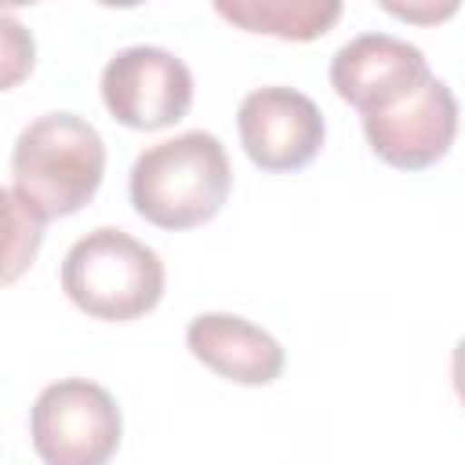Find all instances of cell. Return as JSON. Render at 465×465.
Listing matches in <instances>:
<instances>
[{
	"label": "cell",
	"mask_w": 465,
	"mask_h": 465,
	"mask_svg": "<svg viewBox=\"0 0 465 465\" xmlns=\"http://www.w3.org/2000/svg\"><path fill=\"white\" fill-rule=\"evenodd\" d=\"M232 189L225 145L211 131H185L138 153L131 167V203L156 229H193L211 222Z\"/></svg>",
	"instance_id": "6da1fadb"
},
{
	"label": "cell",
	"mask_w": 465,
	"mask_h": 465,
	"mask_svg": "<svg viewBox=\"0 0 465 465\" xmlns=\"http://www.w3.org/2000/svg\"><path fill=\"white\" fill-rule=\"evenodd\" d=\"M105 142L76 113H44L22 127L11 149V189L44 218L76 214L98 193Z\"/></svg>",
	"instance_id": "7a4b0ae2"
},
{
	"label": "cell",
	"mask_w": 465,
	"mask_h": 465,
	"mask_svg": "<svg viewBox=\"0 0 465 465\" xmlns=\"http://www.w3.org/2000/svg\"><path fill=\"white\" fill-rule=\"evenodd\" d=\"M62 291L80 312L109 323H127L160 305L163 262L131 232L102 225L65 251Z\"/></svg>",
	"instance_id": "3957f363"
},
{
	"label": "cell",
	"mask_w": 465,
	"mask_h": 465,
	"mask_svg": "<svg viewBox=\"0 0 465 465\" xmlns=\"http://www.w3.org/2000/svg\"><path fill=\"white\" fill-rule=\"evenodd\" d=\"M29 436L44 465H109L124 418L109 389L87 378H62L36 396Z\"/></svg>",
	"instance_id": "277c9868"
},
{
	"label": "cell",
	"mask_w": 465,
	"mask_h": 465,
	"mask_svg": "<svg viewBox=\"0 0 465 465\" xmlns=\"http://www.w3.org/2000/svg\"><path fill=\"white\" fill-rule=\"evenodd\" d=\"M102 102L131 131L178 124L193 105V73L163 47L134 44L116 51L102 69Z\"/></svg>",
	"instance_id": "5b68a950"
},
{
	"label": "cell",
	"mask_w": 465,
	"mask_h": 465,
	"mask_svg": "<svg viewBox=\"0 0 465 465\" xmlns=\"http://www.w3.org/2000/svg\"><path fill=\"white\" fill-rule=\"evenodd\" d=\"M243 153L269 174L302 171L323 145L320 105L294 87H258L240 102L236 113Z\"/></svg>",
	"instance_id": "8992f818"
},
{
	"label": "cell",
	"mask_w": 465,
	"mask_h": 465,
	"mask_svg": "<svg viewBox=\"0 0 465 465\" xmlns=\"http://www.w3.org/2000/svg\"><path fill=\"white\" fill-rule=\"evenodd\" d=\"M429 62L421 47L392 33H363L341 44L331 58V87L341 102L360 109V116L381 113L411 98L429 80Z\"/></svg>",
	"instance_id": "52a82bcc"
},
{
	"label": "cell",
	"mask_w": 465,
	"mask_h": 465,
	"mask_svg": "<svg viewBox=\"0 0 465 465\" xmlns=\"http://www.w3.org/2000/svg\"><path fill=\"white\" fill-rule=\"evenodd\" d=\"M363 134L378 160L400 171H425L447 156L458 134V98L440 80L429 76L411 98L392 109L363 116Z\"/></svg>",
	"instance_id": "ba28073f"
},
{
	"label": "cell",
	"mask_w": 465,
	"mask_h": 465,
	"mask_svg": "<svg viewBox=\"0 0 465 465\" xmlns=\"http://www.w3.org/2000/svg\"><path fill=\"white\" fill-rule=\"evenodd\" d=\"M189 352L218 378L236 385H269L283 371V345L258 323L232 312H203L185 331Z\"/></svg>",
	"instance_id": "9c48e42d"
},
{
	"label": "cell",
	"mask_w": 465,
	"mask_h": 465,
	"mask_svg": "<svg viewBox=\"0 0 465 465\" xmlns=\"http://www.w3.org/2000/svg\"><path fill=\"white\" fill-rule=\"evenodd\" d=\"M214 11L247 33H265L280 40H316L338 22L341 4L338 0H218Z\"/></svg>",
	"instance_id": "30bf717a"
},
{
	"label": "cell",
	"mask_w": 465,
	"mask_h": 465,
	"mask_svg": "<svg viewBox=\"0 0 465 465\" xmlns=\"http://www.w3.org/2000/svg\"><path fill=\"white\" fill-rule=\"evenodd\" d=\"M4 203H7V229H11V236H7V269H4V280L11 283L25 265H33L47 218H44L36 207H29L11 185L4 189Z\"/></svg>",
	"instance_id": "8fae6325"
},
{
	"label": "cell",
	"mask_w": 465,
	"mask_h": 465,
	"mask_svg": "<svg viewBox=\"0 0 465 465\" xmlns=\"http://www.w3.org/2000/svg\"><path fill=\"white\" fill-rule=\"evenodd\" d=\"M4 65H7L4 69V84L7 87H15L18 76L25 69H33V36H25L22 25L11 15H4Z\"/></svg>",
	"instance_id": "7c38bea8"
},
{
	"label": "cell",
	"mask_w": 465,
	"mask_h": 465,
	"mask_svg": "<svg viewBox=\"0 0 465 465\" xmlns=\"http://www.w3.org/2000/svg\"><path fill=\"white\" fill-rule=\"evenodd\" d=\"M381 7L396 18H407V22H440V18H450L458 11V4H392V0H385Z\"/></svg>",
	"instance_id": "4fadbf2b"
},
{
	"label": "cell",
	"mask_w": 465,
	"mask_h": 465,
	"mask_svg": "<svg viewBox=\"0 0 465 465\" xmlns=\"http://www.w3.org/2000/svg\"><path fill=\"white\" fill-rule=\"evenodd\" d=\"M450 381H454V392L465 407V338L454 345V356H450Z\"/></svg>",
	"instance_id": "5bb4252c"
}]
</instances>
